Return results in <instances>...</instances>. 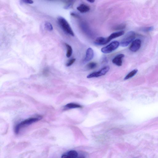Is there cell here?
Listing matches in <instances>:
<instances>
[{
    "instance_id": "obj_3",
    "label": "cell",
    "mask_w": 158,
    "mask_h": 158,
    "mask_svg": "<svg viewBox=\"0 0 158 158\" xmlns=\"http://www.w3.org/2000/svg\"><path fill=\"white\" fill-rule=\"evenodd\" d=\"M41 119L40 117H32L28 118L26 120L23 121L20 124L17 125L15 128V131L16 134H18L19 132L20 129L23 126L30 125L36 122L39 121Z\"/></svg>"
},
{
    "instance_id": "obj_15",
    "label": "cell",
    "mask_w": 158,
    "mask_h": 158,
    "mask_svg": "<svg viewBox=\"0 0 158 158\" xmlns=\"http://www.w3.org/2000/svg\"><path fill=\"white\" fill-rule=\"evenodd\" d=\"M126 24L122 23L118 25H116L113 28L112 30H119L125 29L126 27Z\"/></svg>"
},
{
    "instance_id": "obj_22",
    "label": "cell",
    "mask_w": 158,
    "mask_h": 158,
    "mask_svg": "<svg viewBox=\"0 0 158 158\" xmlns=\"http://www.w3.org/2000/svg\"><path fill=\"white\" fill-rule=\"evenodd\" d=\"M154 29V27H150L145 28L142 29V30L145 32H148L153 30Z\"/></svg>"
},
{
    "instance_id": "obj_7",
    "label": "cell",
    "mask_w": 158,
    "mask_h": 158,
    "mask_svg": "<svg viewBox=\"0 0 158 158\" xmlns=\"http://www.w3.org/2000/svg\"><path fill=\"white\" fill-rule=\"evenodd\" d=\"M80 23V26L82 31L86 35L91 37L92 35L91 31L89 28L88 24L85 22L82 21Z\"/></svg>"
},
{
    "instance_id": "obj_11",
    "label": "cell",
    "mask_w": 158,
    "mask_h": 158,
    "mask_svg": "<svg viewBox=\"0 0 158 158\" xmlns=\"http://www.w3.org/2000/svg\"><path fill=\"white\" fill-rule=\"evenodd\" d=\"M124 33L125 32L124 31H121L111 34L109 37L107 38L108 42H110L112 39L121 36L124 34Z\"/></svg>"
},
{
    "instance_id": "obj_27",
    "label": "cell",
    "mask_w": 158,
    "mask_h": 158,
    "mask_svg": "<svg viewBox=\"0 0 158 158\" xmlns=\"http://www.w3.org/2000/svg\"><path fill=\"white\" fill-rule=\"evenodd\" d=\"M87 1H88V2H89V3H93L95 1L93 0H88Z\"/></svg>"
},
{
    "instance_id": "obj_20",
    "label": "cell",
    "mask_w": 158,
    "mask_h": 158,
    "mask_svg": "<svg viewBox=\"0 0 158 158\" xmlns=\"http://www.w3.org/2000/svg\"><path fill=\"white\" fill-rule=\"evenodd\" d=\"M45 26L46 29L48 30L49 31L53 30V27L52 24L48 22H45Z\"/></svg>"
},
{
    "instance_id": "obj_23",
    "label": "cell",
    "mask_w": 158,
    "mask_h": 158,
    "mask_svg": "<svg viewBox=\"0 0 158 158\" xmlns=\"http://www.w3.org/2000/svg\"><path fill=\"white\" fill-rule=\"evenodd\" d=\"M70 15L73 17H75L76 18L80 19V16L78 14L74 12H72L70 13Z\"/></svg>"
},
{
    "instance_id": "obj_28",
    "label": "cell",
    "mask_w": 158,
    "mask_h": 158,
    "mask_svg": "<svg viewBox=\"0 0 158 158\" xmlns=\"http://www.w3.org/2000/svg\"><path fill=\"white\" fill-rule=\"evenodd\" d=\"M85 158L84 157H79V158Z\"/></svg>"
},
{
    "instance_id": "obj_25",
    "label": "cell",
    "mask_w": 158,
    "mask_h": 158,
    "mask_svg": "<svg viewBox=\"0 0 158 158\" xmlns=\"http://www.w3.org/2000/svg\"><path fill=\"white\" fill-rule=\"evenodd\" d=\"M49 72V70L48 69H44L43 71V73L44 75H47L48 74Z\"/></svg>"
},
{
    "instance_id": "obj_9",
    "label": "cell",
    "mask_w": 158,
    "mask_h": 158,
    "mask_svg": "<svg viewBox=\"0 0 158 158\" xmlns=\"http://www.w3.org/2000/svg\"><path fill=\"white\" fill-rule=\"evenodd\" d=\"M125 57L124 54H120L117 55L112 59V62L116 65L120 67L122 64V59Z\"/></svg>"
},
{
    "instance_id": "obj_2",
    "label": "cell",
    "mask_w": 158,
    "mask_h": 158,
    "mask_svg": "<svg viewBox=\"0 0 158 158\" xmlns=\"http://www.w3.org/2000/svg\"><path fill=\"white\" fill-rule=\"evenodd\" d=\"M136 33L133 31L128 32L121 41V46L123 47L128 46L131 42L134 41Z\"/></svg>"
},
{
    "instance_id": "obj_14",
    "label": "cell",
    "mask_w": 158,
    "mask_h": 158,
    "mask_svg": "<svg viewBox=\"0 0 158 158\" xmlns=\"http://www.w3.org/2000/svg\"><path fill=\"white\" fill-rule=\"evenodd\" d=\"M66 108L68 109H75V108H82V106L80 104L74 103H70L66 105Z\"/></svg>"
},
{
    "instance_id": "obj_16",
    "label": "cell",
    "mask_w": 158,
    "mask_h": 158,
    "mask_svg": "<svg viewBox=\"0 0 158 158\" xmlns=\"http://www.w3.org/2000/svg\"><path fill=\"white\" fill-rule=\"evenodd\" d=\"M138 72V70L137 69H135L134 70H132L126 75L124 78V80H126L130 79L131 78L133 77L136 75Z\"/></svg>"
},
{
    "instance_id": "obj_4",
    "label": "cell",
    "mask_w": 158,
    "mask_h": 158,
    "mask_svg": "<svg viewBox=\"0 0 158 158\" xmlns=\"http://www.w3.org/2000/svg\"><path fill=\"white\" fill-rule=\"evenodd\" d=\"M119 45V43L118 41H113L105 47L102 48L101 51L102 53L106 54L111 53L117 49Z\"/></svg>"
},
{
    "instance_id": "obj_10",
    "label": "cell",
    "mask_w": 158,
    "mask_h": 158,
    "mask_svg": "<svg viewBox=\"0 0 158 158\" xmlns=\"http://www.w3.org/2000/svg\"><path fill=\"white\" fill-rule=\"evenodd\" d=\"M108 42L107 38L103 37H99L96 39L94 42L95 45L98 46H102L106 45Z\"/></svg>"
},
{
    "instance_id": "obj_1",
    "label": "cell",
    "mask_w": 158,
    "mask_h": 158,
    "mask_svg": "<svg viewBox=\"0 0 158 158\" xmlns=\"http://www.w3.org/2000/svg\"><path fill=\"white\" fill-rule=\"evenodd\" d=\"M58 20L59 25L63 30L67 34L72 37L75 36V34L68 22L63 17H59Z\"/></svg>"
},
{
    "instance_id": "obj_17",
    "label": "cell",
    "mask_w": 158,
    "mask_h": 158,
    "mask_svg": "<svg viewBox=\"0 0 158 158\" xmlns=\"http://www.w3.org/2000/svg\"><path fill=\"white\" fill-rule=\"evenodd\" d=\"M67 155L70 158H77L78 154L77 152L75 150H70L68 152Z\"/></svg>"
},
{
    "instance_id": "obj_18",
    "label": "cell",
    "mask_w": 158,
    "mask_h": 158,
    "mask_svg": "<svg viewBox=\"0 0 158 158\" xmlns=\"http://www.w3.org/2000/svg\"><path fill=\"white\" fill-rule=\"evenodd\" d=\"M97 66V64L95 62H91L89 63L86 66L87 69L89 70H91L94 69Z\"/></svg>"
},
{
    "instance_id": "obj_21",
    "label": "cell",
    "mask_w": 158,
    "mask_h": 158,
    "mask_svg": "<svg viewBox=\"0 0 158 158\" xmlns=\"http://www.w3.org/2000/svg\"><path fill=\"white\" fill-rule=\"evenodd\" d=\"M75 61H76V59H71L66 64V66L67 67H70V66H71L72 65L74 64V63L75 62Z\"/></svg>"
},
{
    "instance_id": "obj_24",
    "label": "cell",
    "mask_w": 158,
    "mask_h": 158,
    "mask_svg": "<svg viewBox=\"0 0 158 158\" xmlns=\"http://www.w3.org/2000/svg\"><path fill=\"white\" fill-rule=\"evenodd\" d=\"M23 3H28V4H32L33 3V1L30 0H23L21 1Z\"/></svg>"
},
{
    "instance_id": "obj_8",
    "label": "cell",
    "mask_w": 158,
    "mask_h": 158,
    "mask_svg": "<svg viewBox=\"0 0 158 158\" xmlns=\"http://www.w3.org/2000/svg\"><path fill=\"white\" fill-rule=\"evenodd\" d=\"M94 52L92 49L89 48L87 49L86 56L83 60V62L86 63L90 61L93 59L94 57Z\"/></svg>"
},
{
    "instance_id": "obj_19",
    "label": "cell",
    "mask_w": 158,
    "mask_h": 158,
    "mask_svg": "<svg viewBox=\"0 0 158 158\" xmlns=\"http://www.w3.org/2000/svg\"><path fill=\"white\" fill-rule=\"evenodd\" d=\"M66 3L65 6L64 7V9H68L71 7L74 3V1L67 0L64 1Z\"/></svg>"
},
{
    "instance_id": "obj_13",
    "label": "cell",
    "mask_w": 158,
    "mask_h": 158,
    "mask_svg": "<svg viewBox=\"0 0 158 158\" xmlns=\"http://www.w3.org/2000/svg\"><path fill=\"white\" fill-rule=\"evenodd\" d=\"M65 45L66 46L67 49V54L66 56L68 58H70L71 56L73 53V49L71 46L69 45V44L67 43L65 44Z\"/></svg>"
},
{
    "instance_id": "obj_6",
    "label": "cell",
    "mask_w": 158,
    "mask_h": 158,
    "mask_svg": "<svg viewBox=\"0 0 158 158\" xmlns=\"http://www.w3.org/2000/svg\"><path fill=\"white\" fill-rule=\"evenodd\" d=\"M141 42L140 39H137L132 42L130 46L129 49L131 51L135 52L138 51L141 46Z\"/></svg>"
},
{
    "instance_id": "obj_5",
    "label": "cell",
    "mask_w": 158,
    "mask_h": 158,
    "mask_svg": "<svg viewBox=\"0 0 158 158\" xmlns=\"http://www.w3.org/2000/svg\"><path fill=\"white\" fill-rule=\"evenodd\" d=\"M110 69L109 66H107L103 67L98 71L94 72L88 75L87 78L88 79L93 78H97L106 75Z\"/></svg>"
},
{
    "instance_id": "obj_12",
    "label": "cell",
    "mask_w": 158,
    "mask_h": 158,
    "mask_svg": "<svg viewBox=\"0 0 158 158\" xmlns=\"http://www.w3.org/2000/svg\"><path fill=\"white\" fill-rule=\"evenodd\" d=\"M77 9L81 13H85L90 11V7L87 5L82 4L78 7Z\"/></svg>"
},
{
    "instance_id": "obj_26",
    "label": "cell",
    "mask_w": 158,
    "mask_h": 158,
    "mask_svg": "<svg viewBox=\"0 0 158 158\" xmlns=\"http://www.w3.org/2000/svg\"><path fill=\"white\" fill-rule=\"evenodd\" d=\"M61 158H70L68 155L64 154L62 156Z\"/></svg>"
}]
</instances>
